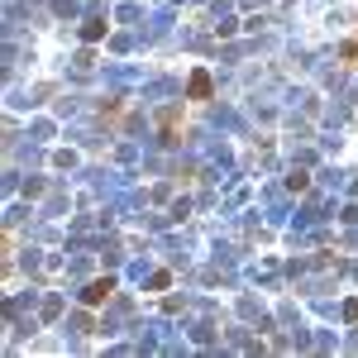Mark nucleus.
I'll list each match as a JSON object with an SVG mask.
<instances>
[{"label":"nucleus","mask_w":358,"mask_h":358,"mask_svg":"<svg viewBox=\"0 0 358 358\" xmlns=\"http://www.w3.org/2000/svg\"><path fill=\"white\" fill-rule=\"evenodd\" d=\"M110 292H115V277H96V282L82 292V306H106V301H110Z\"/></svg>","instance_id":"obj_1"},{"label":"nucleus","mask_w":358,"mask_h":358,"mask_svg":"<svg viewBox=\"0 0 358 358\" xmlns=\"http://www.w3.org/2000/svg\"><path fill=\"white\" fill-rule=\"evenodd\" d=\"M339 53H344V62H358V38H349V43L339 48Z\"/></svg>","instance_id":"obj_5"},{"label":"nucleus","mask_w":358,"mask_h":358,"mask_svg":"<svg viewBox=\"0 0 358 358\" xmlns=\"http://www.w3.org/2000/svg\"><path fill=\"white\" fill-rule=\"evenodd\" d=\"M106 29H110L106 20H91V24L82 29V38H86V43H101V38H106Z\"/></svg>","instance_id":"obj_3"},{"label":"nucleus","mask_w":358,"mask_h":358,"mask_svg":"<svg viewBox=\"0 0 358 358\" xmlns=\"http://www.w3.org/2000/svg\"><path fill=\"white\" fill-rule=\"evenodd\" d=\"M163 143H177V110L163 115Z\"/></svg>","instance_id":"obj_4"},{"label":"nucleus","mask_w":358,"mask_h":358,"mask_svg":"<svg viewBox=\"0 0 358 358\" xmlns=\"http://www.w3.org/2000/svg\"><path fill=\"white\" fill-rule=\"evenodd\" d=\"M187 96H192V101H210V96H215V82H210V72H206V67H196V72H192Z\"/></svg>","instance_id":"obj_2"}]
</instances>
